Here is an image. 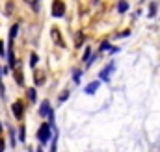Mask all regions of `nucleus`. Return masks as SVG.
Returning <instances> with one entry per match:
<instances>
[{
	"instance_id": "obj_1",
	"label": "nucleus",
	"mask_w": 160,
	"mask_h": 152,
	"mask_svg": "<svg viewBox=\"0 0 160 152\" xmlns=\"http://www.w3.org/2000/svg\"><path fill=\"white\" fill-rule=\"evenodd\" d=\"M38 139H39L41 145H45L48 139H50V124L48 122H43L38 130Z\"/></svg>"
},
{
	"instance_id": "obj_2",
	"label": "nucleus",
	"mask_w": 160,
	"mask_h": 152,
	"mask_svg": "<svg viewBox=\"0 0 160 152\" xmlns=\"http://www.w3.org/2000/svg\"><path fill=\"white\" fill-rule=\"evenodd\" d=\"M62 15H65V4L56 0L52 6V17H62Z\"/></svg>"
},
{
	"instance_id": "obj_3",
	"label": "nucleus",
	"mask_w": 160,
	"mask_h": 152,
	"mask_svg": "<svg viewBox=\"0 0 160 152\" xmlns=\"http://www.w3.org/2000/svg\"><path fill=\"white\" fill-rule=\"evenodd\" d=\"M114 71H116V65H114V63H110V65H106V67H104V69L101 71L99 78H101L102 82H108V80H110V74H112Z\"/></svg>"
},
{
	"instance_id": "obj_4",
	"label": "nucleus",
	"mask_w": 160,
	"mask_h": 152,
	"mask_svg": "<svg viewBox=\"0 0 160 152\" xmlns=\"http://www.w3.org/2000/svg\"><path fill=\"white\" fill-rule=\"evenodd\" d=\"M24 113V106H22V102H15L13 104V115H15V119H21Z\"/></svg>"
},
{
	"instance_id": "obj_5",
	"label": "nucleus",
	"mask_w": 160,
	"mask_h": 152,
	"mask_svg": "<svg viewBox=\"0 0 160 152\" xmlns=\"http://www.w3.org/2000/svg\"><path fill=\"white\" fill-rule=\"evenodd\" d=\"M8 67L9 69H15L17 67V61H15V56H13V46H8Z\"/></svg>"
},
{
	"instance_id": "obj_6",
	"label": "nucleus",
	"mask_w": 160,
	"mask_h": 152,
	"mask_svg": "<svg viewBox=\"0 0 160 152\" xmlns=\"http://www.w3.org/2000/svg\"><path fill=\"white\" fill-rule=\"evenodd\" d=\"M39 115H41V117H50V115H52V110H50V106H48V102H47V100L41 104Z\"/></svg>"
},
{
	"instance_id": "obj_7",
	"label": "nucleus",
	"mask_w": 160,
	"mask_h": 152,
	"mask_svg": "<svg viewBox=\"0 0 160 152\" xmlns=\"http://www.w3.org/2000/svg\"><path fill=\"white\" fill-rule=\"evenodd\" d=\"M99 85H101V82H91V83H88L86 85V95H95V91L99 89Z\"/></svg>"
},
{
	"instance_id": "obj_8",
	"label": "nucleus",
	"mask_w": 160,
	"mask_h": 152,
	"mask_svg": "<svg viewBox=\"0 0 160 152\" xmlns=\"http://www.w3.org/2000/svg\"><path fill=\"white\" fill-rule=\"evenodd\" d=\"M17 32H19V24H13L9 30V46H13V39L17 37Z\"/></svg>"
},
{
	"instance_id": "obj_9",
	"label": "nucleus",
	"mask_w": 160,
	"mask_h": 152,
	"mask_svg": "<svg viewBox=\"0 0 160 152\" xmlns=\"http://www.w3.org/2000/svg\"><path fill=\"white\" fill-rule=\"evenodd\" d=\"M50 36H52V39H54V43H56V45H60V46H63V41H62V37H60V32H58L56 28H52V32H50Z\"/></svg>"
},
{
	"instance_id": "obj_10",
	"label": "nucleus",
	"mask_w": 160,
	"mask_h": 152,
	"mask_svg": "<svg viewBox=\"0 0 160 152\" xmlns=\"http://www.w3.org/2000/svg\"><path fill=\"white\" fill-rule=\"evenodd\" d=\"M89 59H91V48H89V46H86V50H84V56H82V61H86V63H88Z\"/></svg>"
},
{
	"instance_id": "obj_11",
	"label": "nucleus",
	"mask_w": 160,
	"mask_h": 152,
	"mask_svg": "<svg viewBox=\"0 0 160 152\" xmlns=\"http://www.w3.org/2000/svg\"><path fill=\"white\" fill-rule=\"evenodd\" d=\"M127 9H128V2H125V0H123V2H119V6H118V11H119V13H125Z\"/></svg>"
},
{
	"instance_id": "obj_12",
	"label": "nucleus",
	"mask_w": 160,
	"mask_h": 152,
	"mask_svg": "<svg viewBox=\"0 0 160 152\" xmlns=\"http://www.w3.org/2000/svg\"><path fill=\"white\" fill-rule=\"evenodd\" d=\"M38 61H39V58H38L36 54H32V56H30V65H32V67H36V65H38Z\"/></svg>"
},
{
	"instance_id": "obj_13",
	"label": "nucleus",
	"mask_w": 160,
	"mask_h": 152,
	"mask_svg": "<svg viewBox=\"0 0 160 152\" xmlns=\"http://www.w3.org/2000/svg\"><path fill=\"white\" fill-rule=\"evenodd\" d=\"M36 97H38V93H36V89H28V98L34 102L36 100Z\"/></svg>"
},
{
	"instance_id": "obj_14",
	"label": "nucleus",
	"mask_w": 160,
	"mask_h": 152,
	"mask_svg": "<svg viewBox=\"0 0 160 152\" xmlns=\"http://www.w3.org/2000/svg\"><path fill=\"white\" fill-rule=\"evenodd\" d=\"M80 80H82V73L75 71V78H73V82H75V83H80Z\"/></svg>"
},
{
	"instance_id": "obj_15",
	"label": "nucleus",
	"mask_w": 160,
	"mask_h": 152,
	"mask_svg": "<svg viewBox=\"0 0 160 152\" xmlns=\"http://www.w3.org/2000/svg\"><path fill=\"white\" fill-rule=\"evenodd\" d=\"M19 139H21V143L24 141V126H21V130H19Z\"/></svg>"
},
{
	"instance_id": "obj_16",
	"label": "nucleus",
	"mask_w": 160,
	"mask_h": 152,
	"mask_svg": "<svg viewBox=\"0 0 160 152\" xmlns=\"http://www.w3.org/2000/svg\"><path fill=\"white\" fill-rule=\"evenodd\" d=\"M69 98V91H63V95L60 97V102H63V100H67Z\"/></svg>"
},
{
	"instance_id": "obj_17",
	"label": "nucleus",
	"mask_w": 160,
	"mask_h": 152,
	"mask_svg": "<svg viewBox=\"0 0 160 152\" xmlns=\"http://www.w3.org/2000/svg\"><path fill=\"white\" fill-rule=\"evenodd\" d=\"M128 36H130V32H128V30H125V32L118 34V37H128Z\"/></svg>"
},
{
	"instance_id": "obj_18",
	"label": "nucleus",
	"mask_w": 160,
	"mask_h": 152,
	"mask_svg": "<svg viewBox=\"0 0 160 152\" xmlns=\"http://www.w3.org/2000/svg\"><path fill=\"white\" fill-rule=\"evenodd\" d=\"M155 11H157V4H153V6H151V11H149V17H153V15H155Z\"/></svg>"
},
{
	"instance_id": "obj_19",
	"label": "nucleus",
	"mask_w": 160,
	"mask_h": 152,
	"mask_svg": "<svg viewBox=\"0 0 160 152\" xmlns=\"http://www.w3.org/2000/svg\"><path fill=\"white\" fill-rule=\"evenodd\" d=\"M0 56H6V52H4V43L0 41Z\"/></svg>"
},
{
	"instance_id": "obj_20",
	"label": "nucleus",
	"mask_w": 160,
	"mask_h": 152,
	"mask_svg": "<svg viewBox=\"0 0 160 152\" xmlns=\"http://www.w3.org/2000/svg\"><path fill=\"white\" fill-rule=\"evenodd\" d=\"M82 41H84V36H78V37H77V45H78V46L82 45Z\"/></svg>"
},
{
	"instance_id": "obj_21",
	"label": "nucleus",
	"mask_w": 160,
	"mask_h": 152,
	"mask_svg": "<svg viewBox=\"0 0 160 152\" xmlns=\"http://www.w3.org/2000/svg\"><path fill=\"white\" fill-rule=\"evenodd\" d=\"M104 50H108V43H102V46H101V52H104Z\"/></svg>"
},
{
	"instance_id": "obj_22",
	"label": "nucleus",
	"mask_w": 160,
	"mask_h": 152,
	"mask_svg": "<svg viewBox=\"0 0 160 152\" xmlns=\"http://www.w3.org/2000/svg\"><path fill=\"white\" fill-rule=\"evenodd\" d=\"M4 147H6V143H4V141H0V150H4Z\"/></svg>"
}]
</instances>
